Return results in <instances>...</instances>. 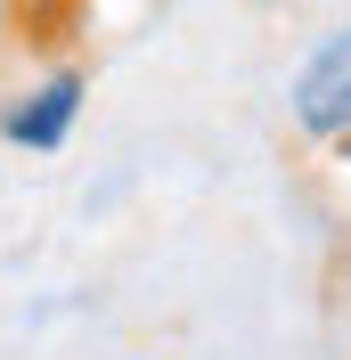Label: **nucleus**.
<instances>
[{
	"instance_id": "nucleus-1",
	"label": "nucleus",
	"mask_w": 351,
	"mask_h": 360,
	"mask_svg": "<svg viewBox=\"0 0 351 360\" xmlns=\"http://www.w3.org/2000/svg\"><path fill=\"white\" fill-rule=\"evenodd\" d=\"M82 107H90V66L66 49L41 74H25V82L0 90V139L25 148V156H58L74 139V123H82Z\"/></svg>"
},
{
	"instance_id": "nucleus-4",
	"label": "nucleus",
	"mask_w": 351,
	"mask_h": 360,
	"mask_svg": "<svg viewBox=\"0 0 351 360\" xmlns=\"http://www.w3.org/2000/svg\"><path fill=\"white\" fill-rule=\"evenodd\" d=\"M8 49H25V41H17V8L0 0V58H8Z\"/></svg>"
},
{
	"instance_id": "nucleus-2",
	"label": "nucleus",
	"mask_w": 351,
	"mask_h": 360,
	"mask_svg": "<svg viewBox=\"0 0 351 360\" xmlns=\"http://www.w3.org/2000/svg\"><path fill=\"white\" fill-rule=\"evenodd\" d=\"M286 123H294V139H310V148L351 156V17L327 25V33L310 41V58L294 66V82H286Z\"/></svg>"
},
{
	"instance_id": "nucleus-3",
	"label": "nucleus",
	"mask_w": 351,
	"mask_h": 360,
	"mask_svg": "<svg viewBox=\"0 0 351 360\" xmlns=\"http://www.w3.org/2000/svg\"><path fill=\"white\" fill-rule=\"evenodd\" d=\"M8 8H17V41L41 58H66L90 25V0H8Z\"/></svg>"
}]
</instances>
